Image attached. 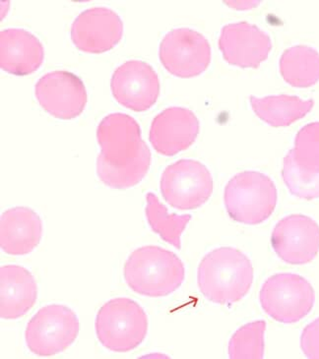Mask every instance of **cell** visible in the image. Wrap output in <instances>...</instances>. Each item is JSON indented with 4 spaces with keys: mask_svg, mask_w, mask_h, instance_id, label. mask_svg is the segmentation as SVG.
Listing matches in <instances>:
<instances>
[{
    "mask_svg": "<svg viewBox=\"0 0 319 359\" xmlns=\"http://www.w3.org/2000/svg\"><path fill=\"white\" fill-rule=\"evenodd\" d=\"M97 139L100 182L112 189H129L143 180L151 165V152L134 117L109 114L98 126Z\"/></svg>",
    "mask_w": 319,
    "mask_h": 359,
    "instance_id": "6da1fadb",
    "label": "cell"
},
{
    "mask_svg": "<svg viewBox=\"0 0 319 359\" xmlns=\"http://www.w3.org/2000/svg\"><path fill=\"white\" fill-rule=\"evenodd\" d=\"M254 267L237 249L220 248L204 256L200 264L197 283L200 292L214 304L230 305L249 294Z\"/></svg>",
    "mask_w": 319,
    "mask_h": 359,
    "instance_id": "7a4b0ae2",
    "label": "cell"
},
{
    "mask_svg": "<svg viewBox=\"0 0 319 359\" xmlns=\"http://www.w3.org/2000/svg\"><path fill=\"white\" fill-rule=\"evenodd\" d=\"M124 280L136 294L163 297L180 289L185 278L183 261L159 246H143L130 254L124 264Z\"/></svg>",
    "mask_w": 319,
    "mask_h": 359,
    "instance_id": "3957f363",
    "label": "cell"
},
{
    "mask_svg": "<svg viewBox=\"0 0 319 359\" xmlns=\"http://www.w3.org/2000/svg\"><path fill=\"white\" fill-rule=\"evenodd\" d=\"M95 326L98 339L105 348L114 353H129L146 338L148 317L134 300L117 297L100 307Z\"/></svg>",
    "mask_w": 319,
    "mask_h": 359,
    "instance_id": "277c9868",
    "label": "cell"
},
{
    "mask_svg": "<svg viewBox=\"0 0 319 359\" xmlns=\"http://www.w3.org/2000/svg\"><path fill=\"white\" fill-rule=\"evenodd\" d=\"M277 199L274 182L259 172L237 173L225 188V207L230 219L250 226L266 221L273 214Z\"/></svg>",
    "mask_w": 319,
    "mask_h": 359,
    "instance_id": "5b68a950",
    "label": "cell"
},
{
    "mask_svg": "<svg viewBox=\"0 0 319 359\" xmlns=\"http://www.w3.org/2000/svg\"><path fill=\"white\" fill-rule=\"evenodd\" d=\"M262 309L272 319L283 324L301 321L313 310L315 292L308 280L296 273H276L262 285Z\"/></svg>",
    "mask_w": 319,
    "mask_h": 359,
    "instance_id": "8992f818",
    "label": "cell"
},
{
    "mask_svg": "<svg viewBox=\"0 0 319 359\" xmlns=\"http://www.w3.org/2000/svg\"><path fill=\"white\" fill-rule=\"evenodd\" d=\"M80 331L77 315L65 305H46L27 325L25 341L32 353L53 356L74 343Z\"/></svg>",
    "mask_w": 319,
    "mask_h": 359,
    "instance_id": "52a82bcc",
    "label": "cell"
},
{
    "mask_svg": "<svg viewBox=\"0 0 319 359\" xmlns=\"http://www.w3.org/2000/svg\"><path fill=\"white\" fill-rule=\"evenodd\" d=\"M160 185L166 202L181 211L202 206L213 193L209 170L195 160H180L169 165L162 175Z\"/></svg>",
    "mask_w": 319,
    "mask_h": 359,
    "instance_id": "ba28073f",
    "label": "cell"
},
{
    "mask_svg": "<svg viewBox=\"0 0 319 359\" xmlns=\"http://www.w3.org/2000/svg\"><path fill=\"white\" fill-rule=\"evenodd\" d=\"M160 60L174 76H200L210 65L209 41L191 29H175L164 36L160 45Z\"/></svg>",
    "mask_w": 319,
    "mask_h": 359,
    "instance_id": "9c48e42d",
    "label": "cell"
},
{
    "mask_svg": "<svg viewBox=\"0 0 319 359\" xmlns=\"http://www.w3.org/2000/svg\"><path fill=\"white\" fill-rule=\"evenodd\" d=\"M110 89L120 106L136 112L146 111L158 100L160 80L148 63L129 60L115 71Z\"/></svg>",
    "mask_w": 319,
    "mask_h": 359,
    "instance_id": "30bf717a",
    "label": "cell"
},
{
    "mask_svg": "<svg viewBox=\"0 0 319 359\" xmlns=\"http://www.w3.org/2000/svg\"><path fill=\"white\" fill-rule=\"evenodd\" d=\"M35 96L48 114L63 121L79 116L87 104V92L80 78L63 70L44 75L36 84Z\"/></svg>",
    "mask_w": 319,
    "mask_h": 359,
    "instance_id": "8fae6325",
    "label": "cell"
},
{
    "mask_svg": "<svg viewBox=\"0 0 319 359\" xmlns=\"http://www.w3.org/2000/svg\"><path fill=\"white\" fill-rule=\"evenodd\" d=\"M272 248L280 259L292 265L311 263L319 252V226L304 215H291L275 226Z\"/></svg>",
    "mask_w": 319,
    "mask_h": 359,
    "instance_id": "7c38bea8",
    "label": "cell"
},
{
    "mask_svg": "<svg viewBox=\"0 0 319 359\" xmlns=\"http://www.w3.org/2000/svg\"><path fill=\"white\" fill-rule=\"evenodd\" d=\"M124 36V23L112 9L94 7L78 15L71 27V41L78 50L100 55L115 48Z\"/></svg>",
    "mask_w": 319,
    "mask_h": 359,
    "instance_id": "4fadbf2b",
    "label": "cell"
},
{
    "mask_svg": "<svg viewBox=\"0 0 319 359\" xmlns=\"http://www.w3.org/2000/svg\"><path fill=\"white\" fill-rule=\"evenodd\" d=\"M200 133V121L190 109L169 107L155 117L150 127L149 140L156 152L173 157L195 143Z\"/></svg>",
    "mask_w": 319,
    "mask_h": 359,
    "instance_id": "5bb4252c",
    "label": "cell"
},
{
    "mask_svg": "<svg viewBox=\"0 0 319 359\" xmlns=\"http://www.w3.org/2000/svg\"><path fill=\"white\" fill-rule=\"evenodd\" d=\"M219 48L229 65L255 69L268 58L272 41L259 27L239 22L222 29Z\"/></svg>",
    "mask_w": 319,
    "mask_h": 359,
    "instance_id": "9a60e30c",
    "label": "cell"
},
{
    "mask_svg": "<svg viewBox=\"0 0 319 359\" xmlns=\"http://www.w3.org/2000/svg\"><path fill=\"white\" fill-rule=\"evenodd\" d=\"M45 50L39 39L23 29L0 32V67L2 70L25 76L41 67Z\"/></svg>",
    "mask_w": 319,
    "mask_h": 359,
    "instance_id": "2e32d148",
    "label": "cell"
},
{
    "mask_svg": "<svg viewBox=\"0 0 319 359\" xmlns=\"http://www.w3.org/2000/svg\"><path fill=\"white\" fill-rule=\"evenodd\" d=\"M43 223L35 211L27 207L7 210L0 219V246L9 255H27L40 243Z\"/></svg>",
    "mask_w": 319,
    "mask_h": 359,
    "instance_id": "e0dca14e",
    "label": "cell"
},
{
    "mask_svg": "<svg viewBox=\"0 0 319 359\" xmlns=\"http://www.w3.org/2000/svg\"><path fill=\"white\" fill-rule=\"evenodd\" d=\"M38 299V285L27 269L18 265L0 267V317L15 320L28 313Z\"/></svg>",
    "mask_w": 319,
    "mask_h": 359,
    "instance_id": "ac0fdd59",
    "label": "cell"
},
{
    "mask_svg": "<svg viewBox=\"0 0 319 359\" xmlns=\"http://www.w3.org/2000/svg\"><path fill=\"white\" fill-rule=\"evenodd\" d=\"M252 109L261 121L273 127H287L299 121L313 109V99L304 101L296 96L250 97Z\"/></svg>",
    "mask_w": 319,
    "mask_h": 359,
    "instance_id": "d6986e66",
    "label": "cell"
},
{
    "mask_svg": "<svg viewBox=\"0 0 319 359\" xmlns=\"http://www.w3.org/2000/svg\"><path fill=\"white\" fill-rule=\"evenodd\" d=\"M280 73L296 88H309L319 82V53L308 46H294L280 58Z\"/></svg>",
    "mask_w": 319,
    "mask_h": 359,
    "instance_id": "ffe728a7",
    "label": "cell"
},
{
    "mask_svg": "<svg viewBox=\"0 0 319 359\" xmlns=\"http://www.w3.org/2000/svg\"><path fill=\"white\" fill-rule=\"evenodd\" d=\"M146 200L147 221L152 231L174 248L181 249V236L190 222V215L170 214L154 193H148Z\"/></svg>",
    "mask_w": 319,
    "mask_h": 359,
    "instance_id": "44dd1931",
    "label": "cell"
},
{
    "mask_svg": "<svg viewBox=\"0 0 319 359\" xmlns=\"http://www.w3.org/2000/svg\"><path fill=\"white\" fill-rule=\"evenodd\" d=\"M282 177L294 196L304 200L318 199L319 170H308L299 165L292 150L284 158Z\"/></svg>",
    "mask_w": 319,
    "mask_h": 359,
    "instance_id": "7402d4cb",
    "label": "cell"
},
{
    "mask_svg": "<svg viewBox=\"0 0 319 359\" xmlns=\"http://www.w3.org/2000/svg\"><path fill=\"white\" fill-rule=\"evenodd\" d=\"M265 331H266V323L263 320L252 322L240 327L230 339V358H263Z\"/></svg>",
    "mask_w": 319,
    "mask_h": 359,
    "instance_id": "603a6c76",
    "label": "cell"
},
{
    "mask_svg": "<svg viewBox=\"0 0 319 359\" xmlns=\"http://www.w3.org/2000/svg\"><path fill=\"white\" fill-rule=\"evenodd\" d=\"M292 151L299 165L319 170V122L309 123L298 132Z\"/></svg>",
    "mask_w": 319,
    "mask_h": 359,
    "instance_id": "cb8c5ba5",
    "label": "cell"
},
{
    "mask_svg": "<svg viewBox=\"0 0 319 359\" xmlns=\"http://www.w3.org/2000/svg\"><path fill=\"white\" fill-rule=\"evenodd\" d=\"M301 348L306 358L319 359V318L304 329L301 336Z\"/></svg>",
    "mask_w": 319,
    "mask_h": 359,
    "instance_id": "d4e9b609",
    "label": "cell"
},
{
    "mask_svg": "<svg viewBox=\"0 0 319 359\" xmlns=\"http://www.w3.org/2000/svg\"><path fill=\"white\" fill-rule=\"evenodd\" d=\"M226 4H228V6H237V9H244L245 6H249V7H254L255 6H257V4H259V1H237V2H226Z\"/></svg>",
    "mask_w": 319,
    "mask_h": 359,
    "instance_id": "484cf974",
    "label": "cell"
}]
</instances>
